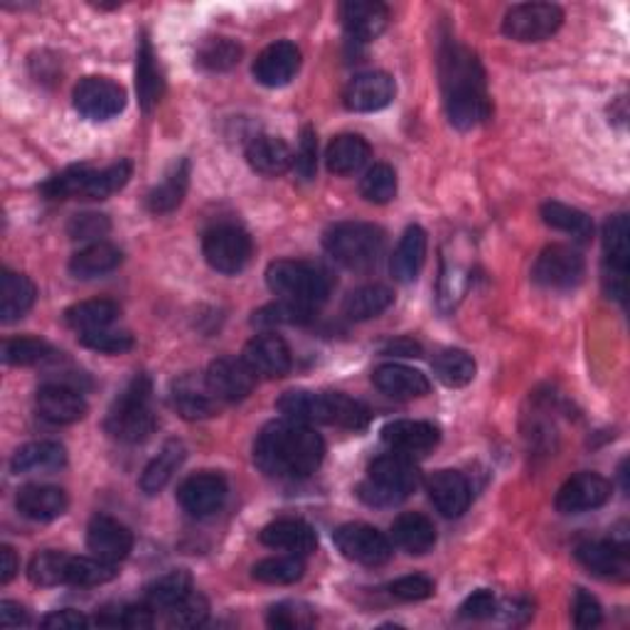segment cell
Returning <instances> with one entry per match:
<instances>
[{"label": "cell", "instance_id": "cell-1", "mask_svg": "<svg viewBox=\"0 0 630 630\" xmlns=\"http://www.w3.org/2000/svg\"><path fill=\"white\" fill-rule=\"evenodd\" d=\"M325 441L308 424L281 419L266 424L254 441V464L276 480H301L321 468Z\"/></svg>", "mask_w": 630, "mask_h": 630}, {"label": "cell", "instance_id": "cell-2", "mask_svg": "<svg viewBox=\"0 0 630 630\" xmlns=\"http://www.w3.org/2000/svg\"><path fill=\"white\" fill-rule=\"evenodd\" d=\"M441 87L448 121L458 131H470L490 119V99L486 89V72L476 54L446 42L441 50Z\"/></svg>", "mask_w": 630, "mask_h": 630}, {"label": "cell", "instance_id": "cell-3", "mask_svg": "<svg viewBox=\"0 0 630 630\" xmlns=\"http://www.w3.org/2000/svg\"><path fill=\"white\" fill-rule=\"evenodd\" d=\"M278 411L284 414V419L301 421V424H328L341 426V429L359 431L369 424V409L363 402H357L347 394L328 392V394H315L306 389L286 392L284 397L276 402Z\"/></svg>", "mask_w": 630, "mask_h": 630}, {"label": "cell", "instance_id": "cell-4", "mask_svg": "<svg viewBox=\"0 0 630 630\" xmlns=\"http://www.w3.org/2000/svg\"><path fill=\"white\" fill-rule=\"evenodd\" d=\"M151 379L139 375L123 389L106 414L104 429L121 444H143L155 431V414L151 407Z\"/></svg>", "mask_w": 630, "mask_h": 630}, {"label": "cell", "instance_id": "cell-5", "mask_svg": "<svg viewBox=\"0 0 630 630\" xmlns=\"http://www.w3.org/2000/svg\"><path fill=\"white\" fill-rule=\"evenodd\" d=\"M416 486H419V470L411 460L402 454H389L369 466L367 480L359 482L357 495L373 508H392L407 500Z\"/></svg>", "mask_w": 630, "mask_h": 630}, {"label": "cell", "instance_id": "cell-6", "mask_svg": "<svg viewBox=\"0 0 630 630\" xmlns=\"http://www.w3.org/2000/svg\"><path fill=\"white\" fill-rule=\"evenodd\" d=\"M323 246L337 264L353 272H365L385 252V232L369 222H341L325 232Z\"/></svg>", "mask_w": 630, "mask_h": 630}, {"label": "cell", "instance_id": "cell-7", "mask_svg": "<svg viewBox=\"0 0 630 630\" xmlns=\"http://www.w3.org/2000/svg\"><path fill=\"white\" fill-rule=\"evenodd\" d=\"M266 284L278 298L318 308L331 296V278L318 266L278 258L266 268Z\"/></svg>", "mask_w": 630, "mask_h": 630}, {"label": "cell", "instance_id": "cell-8", "mask_svg": "<svg viewBox=\"0 0 630 630\" xmlns=\"http://www.w3.org/2000/svg\"><path fill=\"white\" fill-rule=\"evenodd\" d=\"M254 252L252 236L236 224H217L205 236H202V254L207 264L220 274L234 276L250 264Z\"/></svg>", "mask_w": 630, "mask_h": 630}, {"label": "cell", "instance_id": "cell-9", "mask_svg": "<svg viewBox=\"0 0 630 630\" xmlns=\"http://www.w3.org/2000/svg\"><path fill=\"white\" fill-rule=\"evenodd\" d=\"M565 22V13L551 3H520L512 6L502 18L505 38L515 42L549 40Z\"/></svg>", "mask_w": 630, "mask_h": 630}, {"label": "cell", "instance_id": "cell-10", "mask_svg": "<svg viewBox=\"0 0 630 630\" xmlns=\"http://www.w3.org/2000/svg\"><path fill=\"white\" fill-rule=\"evenodd\" d=\"M333 542L341 549V555L357 565L382 567L392 559V542L382 535L377 527L365 522H350L337 527L333 532Z\"/></svg>", "mask_w": 630, "mask_h": 630}, {"label": "cell", "instance_id": "cell-11", "mask_svg": "<svg viewBox=\"0 0 630 630\" xmlns=\"http://www.w3.org/2000/svg\"><path fill=\"white\" fill-rule=\"evenodd\" d=\"M583 274H587V262L583 256L565 244L547 246V250L537 256L532 266L535 284L551 288V291H569L581 284Z\"/></svg>", "mask_w": 630, "mask_h": 630}, {"label": "cell", "instance_id": "cell-12", "mask_svg": "<svg viewBox=\"0 0 630 630\" xmlns=\"http://www.w3.org/2000/svg\"><path fill=\"white\" fill-rule=\"evenodd\" d=\"M74 109L89 121H109L126 109V89L109 77H84L74 87Z\"/></svg>", "mask_w": 630, "mask_h": 630}, {"label": "cell", "instance_id": "cell-13", "mask_svg": "<svg viewBox=\"0 0 630 630\" xmlns=\"http://www.w3.org/2000/svg\"><path fill=\"white\" fill-rule=\"evenodd\" d=\"M227 500V480L215 470H202L185 478L177 488V502L187 515L210 517L222 510Z\"/></svg>", "mask_w": 630, "mask_h": 630}, {"label": "cell", "instance_id": "cell-14", "mask_svg": "<svg viewBox=\"0 0 630 630\" xmlns=\"http://www.w3.org/2000/svg\"><path fill=\"white\" fill-rule=\"evenodd\" d=\"M611 482L599 472H579L569 478L557 492V510L561 515H581L589 510H599L611 500Z\"/></svg>", "mask_w": 630, "mask_h": 630}, {"label": "cell", "instance_id": "cell-15", "mask_svg": "<svg viewBox=\"0 0 630 630\" xmlns=\"http://www.w3.org/2000/svg\"><path fill=\"white\" fill-rule=\"evenodd\" d=\"M244 363L256 377L264 379H281L291 373L294 357H291V347L284 337L274 333H262L244 347Z\"/></svg>", "mask_w": 630, "mask_h": 630}, {"label": "cell", "instance_id": "cell-16", "mask_svg": "<svg viewBox=\"0 0 630 630\" xmlns=\"http://www.w3.org/2000/svg\"><path fill=\"white\" fill-rule=\"evenodd\" d=\"M603 254H606V291L618 301L626 294V274H628V217L616 215L603 227Z\"/></svg>", "mask_w": 630, "mask_h": 630}, {"label": "cell", "instance_id": "cell-17", "mask_svg": "<svg viewBox=\"0 0 630 630\" xmlns=\"http://www.w3.org/2000/svg\"><path fill=\"white\" fill-rule=\"evenodd\" d=\"M394 94H397V84L387 72H363L345 87L343 101L355 114H373V111L389 106Z\"/></svg>", "mask_w": 630, "mask_h": 630}, {"label": "cell", "instance_id": "cell-18", "mask_svg": "<svg viewBox=\"0 0 630 630\" xmlns=\"http://www.w3.org/2000/svg\"><path fill=\"white\" fill-rule=\"evenodd\" d=\"M87 547L94 557L119 565L133 549V535L123 522L109 515H94L87 527Z\"/></svg>", "mask_w": 630, "mask_h": 630}, {"label": "cell", "instance_id": "cell-19", "mask_svg": "<svg viewBox=\"0 0 630 630\" xmlns=\"http://www.w3.org/2000/svg\"><path fill=\"white\" fill-rule=\"evenodd\" d=\"M301 70V50L294 42H274L268 44L266 50L258 52V58L254 60V79L262 87L278 89L286 87L291 79H294Z\"/></svg>", "mask_w": 630, "mask_h": 630}, {"label": "cell", "instance_id": "cell-20", "mask_svg": "<svg viewBox=\"0 0 630 630\" xmlns=\"http://www.w3.org/2000/svg\"><path fill=\"white\" fill-rule=\"evenodd\" d=\"M205 382L210 392L215 394L220 402H242L252 394L256 385V375L246 367L244 359H232V357H220L210 365Z\"/></svg>", "mask_w": 630, "mask_h": 630}, {"label": "cell", "instance_id": "cell-21", "mask_svg": "<svg viewBox=\"0 0 630 630\" xmlns=\"http://www.w3.org/2000/svg\"><path fill=\"white\" fill-rule=\"evenodd\" d=\"M35 407L44 421L58 426L74 424L84 419L87 414V402L82 394L70 385H62V382H48V385H42L38 389Z\"/></svg>", "mask_w": 630, "mask_h": 630}, {"label": "cell", "instance_id": "cell-22", "mask_svg": "<svg viewBox=\"0 0 630 630\" xmlns=\"http://www.w3.org/2000/svg\"><path fill=\"white\" fill-rule=\"evenodd\" d=\"M583 569H589L593 577L626 581L630 573L628 545L626 542H581L573 551Z\"/></svg>", "mask_w": 630, "mask_h": 630}, {"label": "cell", "instance_id": "cell-23", "mask_svg": "<svg viewBox=\"0 0 630 630\" xmlns=\"http://www.w3.org/2000/svg\"><path fill=\"white\" fill-rule=\"evenodd\" d=\"M382 441L402 456H424L434 451L438 441H441V431L429 421L399 419L389 421L385 429H382Z\"/></svg>", "mask_w": 630, "mask_h": 630}, {"label": "cell", "instance_id": "cell-24", "mask_svg": "<svg viewBox=\"0 0 630 630\" xmlns=\"http://www.w3.org/2000/svg\"><path fill=\"white\" fill-rule=\"evenodd\" d=\"M262 545L281 549L294 557H308L318 547V537H315L313 527L296 517H284V520L268 522L262 532H258Z\"/></svg>", "mask_w": 630, "mask_h": 630}, {"label": "cell", "instance_id": "cell-25", "mask_svg": "<svg viewBox=\"0 0 630 630\" xmlns=\"http://www.w3.org/2000/svg\"><path fill=\"white\" fill-rule=\"evenodd\" d=\"M426 490H429V500L434 502V508L444 517H460L468 510L472 498L468 478L458 470L434 472L429 482H426Z\"/></svg>", "mask_w": 630, "mask_h": 630}, {"label": "cell", "instance_id": "cell-26", "mask_svg": "<svg viewBox=\"0 0 630 630\" xmlns=\"http://www.w3.org/2000/svg\"><path fill=\"white\" fill-rule=\"evenodd\" d=\"M173 409L187 421L210 419L217 414L220 399L210 392L205 379H197L195 375H185L173 382L171 389Z\"/></svg>", "mask_w": 630, "mask_h": 630}, {"label": "cell", "instance_id": "cell-27", "mask_svg": "<svg viewBox=\"0 0 630 630\" xmlns=\"http://www.w3.org/2000/svg\"><path fill=\"white\" fill-rule=\"evenodd\" d=\"M341 20L347 38L355 42H373L387 28L389 13L382 3L373 0H347L341 6Z\"/></svg>", "mask_w": 630, "mask_h": 630}, {"label": "cell", "instance_id": "cell-28", "mask_svg": "<svg viewBox=\"0 0 630 630\" xmlns=\"http://www.w3.org/2000/svg\"><path fill=\"white\" fill-rule=\"evenodd\" d=\"M16 508L22 517H28L32 522H52L58 520L70 508L67 492L58 486H26L18 490Z\"/></svg>", "mask_w": 630, "mask_h": 630}, {"label": "cell", "instance_id": "cell-29", "mask_svg": "<svg viewBox=\"0 0 630 630\" xmlns=\"http://www.w3.org/2000/svg\"><path fill=\"white\" fill-rule=\"evenodd\" d=\"M373 382L379 392L389 394L394 399H416L426 397L431 389V382L424 373L399 363L379 365L373 373Z\"/></svg>", "mask_w": 630, "mask_h": 630}, {"label": "cell", "instance_id": "cell-30", "mask_svg": "<svg viewBox=\"0 0 630 630\" xmlns=\"http://www.w3.org/2000/svg\"><path fill=\"white\" fill-rule=\"evenodd\" d=\"M426 244H429V240H426L424 227H419V224L407 227L389 262L394 281H399V284H411V281H416L426 262Z\"/></svg>", "mask_w": 630, "mask_h": 630}, {"label": "cell", "instance_id": "cell-31", "mask_svg": "<svg viewBox=\"0 0 630 630\" xmlns=\"http://www.w3.org/2000/svg\"><path fill=\"white\" fill-rule=\"evenodd\" d=\"M392 539L407 555L421 557L436 545V527L421 512H404L392 522Z\"/></svg>", "mask_w": 630, "mask_h": 630}, {"label": "cell", "instance_id": "cell-32", "mask_svg": "<svg viewBox=\"0 0 630 630\" xmlns=\"http://www.w3.org/2000/svg\"><path fill=\"white\" fill-rule=\"evenodd\" d=\"M246 163L258 175L278 177L294 165V153L276 136H254L250 145H246Z\"/></svg>", "mask_w": 630, "mask_h": 630}, {"label": "cell", "instance_id": "cell-33", "mask_svg": "<svg viewBox=\"0 0 630 630\" xmlns=\"http://www.w3.org/2000/svg\"><path fill=\"white\" fill-rule=\"evenodd\" d=\"M373 149L369 143L357 136V133H343V136H335L325 151V165L335 175H353L357 171H363L367 165Z\"/></svg>", "mask_w": 630, "mask_h": 630}, {"label": "cell", "instance_id": "cell-34", "mask_svg": "<svg viewBox=\"0 0 630 630\" xmlns=\"http://www.w3.org/2000/svg\"><path fill=\"white\" fill-rule=\"evenodd\" d=\"M67 464L64 446L58 441H32L18 448L10 468L16 476H28V472H52L60 470Z\"/></svg>", "mask_w": 630, "mask_h": 630}, {"label": "cell", "instance_id": "cell-35", "mask_svg": "<svg viewBox=\"0 0 630 630\" xmlns=\"http://www.w3.org/2000/svg\"><path fill=\"white\" fill-rule=\"evenodd\" d=\"M190 185V161L187 158H180L177 163H173L171 171L165 173V177L158 183L151 193L145 205L153 212V215H167L175 207H180Z\"/></svg>", "mask_w": 630, "mask_h": 630}, {"label": "cell", "instance_id": "cell-36", "mask_svg": "<svg viewBox=\"0 0 630 630\" xmlns=\"http://www.w3.org/2000/svg\"><path fill=\"white\" fill-rule=\"evenodd\" d=\"M136 92H139V101H141L145 114H151V111L158 106V101H161L163 92H165L163 74H161V70H158L155 52L151 48L149 35H141V42H139Z\"/></svg>", "mask_w": 630, "mask_h": 630}, {"label": "cell", "instance_id": "cell-37", "mask_svg": "<svg viewBox=\"0 0 630 630\" xmlns=\"http://www.w3.org/2000/svg\"><path fill=\"white\" fill-rule=\"evenodd\" d=\"M123 262V254L119 246L109 244V242H96L84 246L82 252H77L70 262V274L74 278H99L106 276L111 272H116Z\"/></svg>", "mask_w": 630, "mask_h": 630}, {"label": "cell", "instance_id": "cell-38", "mask_svg": "<svg viewBox=\"0 0 630 630\" xmlns=\"http://www.w3.org/2000/svg\"><path fill=\"white\" fill-rule=\"evenodd\" d=\"M38 298V288L28 276L16 274V272H3L0 276V318L3 323H13L22 318L32 303Z\"/></svg>", "mask_w": 630, "mask_h": 630}, {"label": "cell", "instance_id": "cell-39", "mask_svg": "<svg viewBox=\"0 0 630 630\" xmlns=\"http://www.w3.org/2000/svg\"><path fill=\"white\" fill-rule=\"evenodd\" d=\"M183 460H185V446L180 444V441H167L161 451H158V456L151 460L149 466L143 468L141 472V480H139V486L145 495H158L161 492L167 482H171V478L175 476V470L183 466Z\"/></svg>", "mask_w": 630, "mask_h": 630}, {"label": "cell", "instance_id": "cell-40", "mask_svg": "<svg viewBox=\"0 0 630 630\" xmlns=\"http://www.w3.org/2000/svg\"><path fill=\"white\" fill-rule=\"evenodd\" d=\"M116 318H119V306L114 301H106V298L77 303V306L64 311V323L79 335L101 331V328H111V323H114Z\"/></svg>", "mask_w": 630, "mask_h": 630}, {"label": "cell", "instance_id": "cell-41", "mask_svg": "<svg viewBox=\"0 0 630 630\" xmlns=\"http://www.w3.org/2000/svg\"><path fill=\"white\" fill-rule=\"evenodd\" d=\"M542 220H545L547 227L571 234L577 242H589L591 234H593V222H591L587 212H581V210L571 207V205H565V202H557V200L545 202Z\"/></svg>", "mask_w": 630, "mask_h": 630}, {"label": "cell", "instance_id": "cell-42", "mask_svg": "<svg viewBox=\"0 0 630 630\" xmlns=\"http://www.w3.org/2000/svg\"><path fill=\"white\" fill-rule=\"evenodd\" d=\"M392 303H394L392 288L382 286V284H373V286H363V288L353 291V294L347 296L343 303V313L350 321H369L385 313Z\"/></svg>", "mask_w": 630, "mask_h": 630}, {"label": "cell", "instance_id": "cell-43", "mask_svg": "<svg viewBox=\"0 0 630 630\" xmlns=\"http://www.w3.org/2000/svg\"><path fill=\"white\" fill-rule=\"evenodd\" d=\"M187 593H193V577L185 569H175L151 583L149 591H145V603H151L155 611H165L177 601H183Z\"/></svg>", "mask_w": 630, "mask_h": 630}, {"label": "cell", "instance_id": "cell-44", "mask_svg": "<svg viewBox=\"0 0 630 630\" xmlns=\"http://www.w3.org/2000/svg\"><path fill=\"white\" fill-rule=\"evenodd\" d=\"M434 373L441 385L451 387V389H460V387H468L470 382L476 379L478 365L466 350H456L454 347V350H444L434 359Z\"/></svg>", "mask_w": 630, "mask_h": 630}, {"label": "cell", "instance_id": "cell-45", "mask_svg": "<svg viewBox=\"0 0 630 630\" xmlns=\"http://www.w3.org/2000/svg\"><path fill=\"white\" fill-rule=\"evenodd\" d=\"M131 171H133L131 161H119L114 165L104 167V171H92V167H89L82 187V200H106L119 193V190L126 187Z\"/></svg>", "mask_w": 630, "mask_h": 630}, {"label": "cell", "instance_id": "cell-46", "mask_svg": "<svg viewBox=\"0 0 630 630\" xmlns=\"http://www.w3.org/2000/svg\"><path fill=\"white\" fill-rule=\"evenodd\" d=\"M303 571H306V565H303V557H268L256 561L252 569V577L258 583H268V587H288V583H296L303 579Z\"/></svg>", "mask_w": 630, "mask_h": 630}, {"label": "cell", "instance_id": "cell-47", "mask_svg": "<svg viewBox=\"0 0 630 630\" xmlns=\"http://www.w3.org/2000/svg\"><path fill=\"white\" fill-rule=\"evenodd\" d=\"M116 577V565H109L99 557H70V565H67V583L72 587H101Z\"/></svg>", "mask_w": 630, "mask_h": 630}, {"label": "cell", "instance_id": "cell-48", "mask_svg": "<svg viewBox=\"0 0 630 630\" xmlns=\"http://www.w3.org/2000/svg\"><path fill=\"white\" fill-rule=\"evenodd\" d=\"M311 306H303V303L284 301L278 298L276 303H268V306L258 308L252 318V325L256 328H274V325H303L313 321Z\"/></svg>", "mask_w": 630, "mask_h": 630}, {"label": "cell", "instance_id": "cell-49", "mask_svg": "<svg viewBox=\"0 0 630 630\" xmlns=\"http://www.w3.org/2000/svg\"><path fill=\"white\" fill-rule=\"evenodd\" d=\"M67 565H70V555L62 551H40L32 557L28 567V577L38 587H60L67 583Z\"/></svg>", "mask_w": 630, "mask_h": 630}, {"label": "cell", "instance_id": "cell-50", "mask_svg": "<svg viewBox=\"0 0 630 630\" xmlns=\"http://www.w3.org/2000/svg\"><path fill=\"white\" fill-rule=\"evenodd\" d=\"M359 193L373 205H387L397 197V173L385 163L373 165L359 183Z\"/></svg>", "mask_w": 630, "mask_h": 630}, {"label": "cell", "instance_id": "cell-51", "mask_svg": "<svg viewBox=\"0 0 630 630\" xmlns=\"http://www.w3.org/2000/svg\"><path fill=\"white\" fill-rule=\"evenodd\" d=\"M52 355H54L52 345L40 341V337H16V341H8L3 345L6 365H13V367L40 365L44 363V359H50Z\"/></svg>", "mask_w": 630, "mask_h": 630}, {"label": "cell", "instance_id": "cell-52", "mask_svg": "<svg viewBox=\"0 0 630 630\" xmlns=\"http://www.w3.org/2000/svg\"><path fill=\"white\" fill-rule=\"evenodd\" d=\"M242 48L230 38H212L197 50V64L212 72H224L240 62Z\"/></svg>", "mask_w": 630, "mask_h": 630}, {"label": "cell", "instance_id": "cell-53", "mask_svg": "<svg viewBox=\"0 0 630 630\" xmlns=\"http://www.w3.org/2000/svg\"><path fill=\"white\" fill-rule=\"evenodd\" d=\"M165 623L171 628H197L207 621L210 606L205 601V596L200 593H187L183 601H177L171 609L163 611Z\"/></svg>", "mask_w": 630, "mask_h": 630}, {"label": "cell", "instance_id": "cell-54", "mask_svg": "<svg viewBox=\"0 0 630 630\" xmlns=\"http://www.w3.org/2000/svg\"><path fill=\"white\" fill-rule=\"evenodd\" d=\"M266 621L272 628H281V630L311 628V626H315V613L306 603L284 601V603H276V606H272V609H268Z\"/></svg>", "mask_w": 630, "mask_h": 630}, {"label": "cell", "instance_id": "cell-55", "mask_svg": "<svg viewBox=\"0 0 630 630\" xmlns=\"http://www.w3.org/2000/svg\"><path fill=\"white\" fill-rule=\"evenodd\" d=\"M79 343L101 355H123V353L133 350V345H136L133 343V335L123 333V331H111V328L82 333L79 335Z\"/></svg>", "mask_w": 630, "mask_h": 630}, {"label": "cell", "instance_id": "cell-56", "mask_svg": "<svg viewBox=\"0 0 630 630\" xmlns=\"http://www.w3.org/2000/svg\"><path fill=\"white\" fill-rule=\"evenodd\" d=\"M111 230V222L106 220V215H99V212H82V215L72 217L70 227V236L74 242H104V236Z\"/></svg>", "mask_w": 630, "mask_h": 630}, {"label": "cell", "instance_id": "cell-57", "mask_svg": "<svg viewBox=\"0 0 630 630\" xmlns=\"http://www.w3.org/2000/svg\"><path fill=\"white\" fill-rule=\"evenodd\" d=\"M294 167L303 183H311L318 171V139H315L313 126H303L298 151L294 155Z\"/></svg>", "mask_w": 630, "mask_h": 630}, {"label": "cell", "instance_id": "cell-58", "mask_svg": "<svg viewBox=\"0 0 630 630\" xmlns=\"http://www.w3.org/2000/svg\"><path fill=\"white\" fill-rule=\"evenodd\" d=\"M389 593L399 601H424L434 596V581L421 573H409L389 583Z\"/></svg>", "mask_w": 630, "mask_h": 630}, {"label": "cell", "instance_id": "cell-59", "mask_svg": "<svg viewBox=\"0 0 630 630\" xmlns=\"http://www.w3.org/2000/svg\"><path fill=\"white\" fill-rule=\"evenodd\" d=\"M571 611H573V626L577 628H596L603 621L601 603L583 589H577V593H573Z\"/></svg>", "mask_w": 630, "mask_h": 630}, {"label": "cell", "instance_id": "cell-60", "mask_svg": "<svg viewBox=\"0 0 630 630\" xmlns=\"http://www.w3.org/2000/svg\"><path fill=\"white\" fill-rule=\"evenodd\" d=\"M498 611V601L488 589H480L476 593H470L468 599L460 606V616L470 618V621H482V618H492Z\"/></svg>", "mask_w": 630, "mask_h": 630}, {"label": "cell", "instance_id": "cell-61", "mask_svg": "<svg viewBox=\"0 0 630 630\" xmlns=\"http://www.w3.org/2000/svg\"><path fill=\"white\" fill-rule=\"evenodd\" d=\"M87 626H89L87 616L74 609H62V611H54L42 618V628H50V630H79Z\"/></svg>", "mask_w": 630, "mask_h": 630}, {"label": "cell", "instance_id": "cell-62", "mask_svg": "<svg viewBox=\"0 0 630 630\" xmlns=\"http://www.w3.org/2000/svg\"><path fill=\"white\" fill-rule=\"evenodd\" d=\"M30 623V616L28 611L22 609L20 603L16 601H0V626L3 628H20V626H28Z\"/></svg>", "mask_w": 630, "mask_h": 630}, {"label": "cell", "instance_id": "cell-63", "mask_svg": "<svg viewBox=\"0 0 630 630\" xmlns=\"http://www.w3.org/2000/svg\"><path fill=\"white\" fill-rule=\"evenodd\" d=\"M18 573V557L8 545L0 547V583H10Z\"/></svg>", "mask_w": 630, "mask_h": 630}]
</instances>
